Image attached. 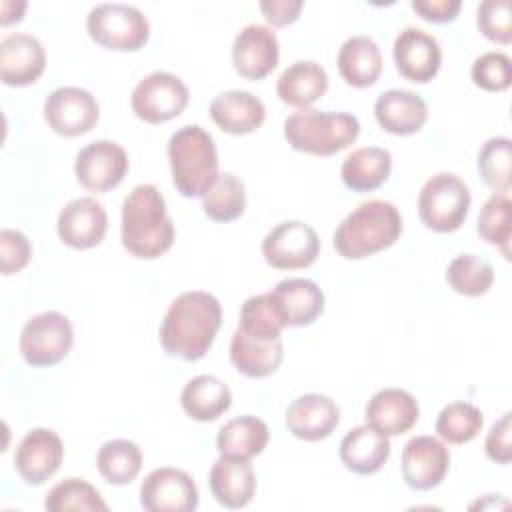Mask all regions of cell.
I'll use <instances>...</instances> for the list:
<instances>
[{
    "label": "cell",
    "mask_w": 512,
    "mask_h": 512,
    "mask_svg": "<svg viewBox=\"0 0 512 512\" xmlns=\"http://www.w3.org/2000/svg\"><path fill=\"white\" fill-rule=\"evenodd\" d=\"M220 324L218 298L204 290H188L168 306L160 324V344L168 356L194 362L210 350Z\"/></svg>",
    "instance_id": "cell-1"
},
{
    "label": "cell",
    "mask_w": 512,
    "mask_h": 512,
    "mask_svg": "<svg viewBox=\"0 0 512 512\" xmlns=\"http://www.w3.org/2000/svg\"><path fill=\"white\" fill-rule=\"evenodd\" d=\"M122 246L136 258L154 260L174 244V222L154 184L134 186L122 202Z\"/></svg>",
    "instance_id": "cell-2"
},
{
    "label": "cell",
    "mask_w": 512,
    "mask_h": 512,
    "mask_svg": "<svg viewBox=\"0 0 512 512\" xmlns=\"http://www.w3.org/2000/svg\"><path fill=\"white\" fill-rule=\"evenodd\" d=\"M402 234V216L388 200L358 204L334 230V250L346 260H360L390 248Z\"/></svg>",
    "instance_id": "cell-3"
},
{
    "label": "cell",
    "mask_w": 512,
    "mask_h": 512,
    "mask_svg": "<svg viewBox=\"0 0 512 512\" xmlns=\"http://www.w3.org/2000/svg\"><path fill=\"white\" fill-rule=\"evenodd\" d=\"M172 182L184 198L204 196L218 178L214 138L198 124L178 128L168 140Z\"/></svg>",
    "instance_id": "cell-4"
},
{
    "label": "cell",
    "mask_w": 512,
    "mask_h": 512,
    "mask_svg": "<svg viewBox=\"0 0 512 512\" xmlns=\"http://www.w3.org/2000/svg\"><path fill=\"white\" fill-rule=\"evenodd\" d=\"M360 134V122L348 112H322L304 108L284 120V138L304 154L334 156Z\"/></svg>",
    "instance_id": "cell-5"
},
{
    "label": "cell",
    "mask_w": 512,
    "mask_h": 512,
    "mask_svg": "<svg viewBox=\"0 0 512 512\" xmlns=\"http://www.w3.org/2000/svg\"><path fill=\"white\" fill-rule=\"evenodd\" d=\"M472 196L462 178L450 172H438L424 182L418 194V216L434 232H456L470 208Z\"/></svg>",
    "instance_id": "cell-6"
},
{
    "label": "cell",
    "mask_w": 512,
    "mask_h": 512,
    "mask_svg": "<svg viewBox=\"0 0 512 512\" xmlns=\"http://www.w3.org/2000/svg\"><path fill=\"white\" fill-rule=\"evenodd\" d=\"M88 36L116 52H136L150 38V24L140 8L120 2L96 4L86 16Z\"/></svg>",
    "instance_id": "cell-7"
},
{
    "label": "cell",
    "mask_w": 512,
    "mask_h": 512,
    "mask_svg": "<svg viewBox=\"0 0 512 512\" xmlns=\"http://www.w3.org/2000/svg\"><path fill=\"white\" fill-rule=\"evenodd\" d=\"M74 342L70 320L56 310L40 312L26 320L20 332V354L26 364L46 368L62 362Z\"/></svg>",
    "instance_id": "cell-8"
},
{
    "label": "cell",
    "mask_w": 512,
    "mask_h": 512,
    "mask_svg": "<svg viewBox=\"0 0 512 512\" xmlns=\"http://www.w3.org/2000/svg\"><path fill=\"white\" fill-rule=\"evenodd\" d=\"M188 100L190 92L178 76L156 70L134 86L130 106L140 120L148 124H162L180 116L188 106Z\"/></svg>",
    "instance_id": "cell-9"
},
{
    "label": "cell",
    "mask_w": 512,
    "mask_h": 512,
    "mask_svg": "<svg viewBox=\"0 0 512 512\" xmlns=\"http://www.w3.org/2000/svg\"><path fill=\"white\" fill-rule=\"evenodd\" d=\"M262 256L276 270H302L320 256V240L306 222L286 220L264 236Z\"/></svg>",
    "instance_id": "cell-10"
},
{
    "label": "cell",
    "mask_w": 512,
    "mask_h": 512,
    "mask_svg": "<svg viewBox=\"0 0 512 512\" xmlns=\"http://www.w3.org/2000/svg\"><path fill=\"white\" fill-rule=\"evenodd\" d=\"M44 118L56 134L76 138L96 126L100 108L88 90L78 86H60L46 96Z\"/></svg>",
    "instance_id": "cell-11"
},
{
    "label": "cell",
    "mask_w": 512,
    "mask_h": 512,
    "mask_svg": "<svg viewBox=\"0 0 512 512\" xmlns=\"http://www.w3.org/2000/svg\"><path fill=\"white\" fill-rule=\"evenodd\" d=\"M128 172L126 150L112 140H96L86 144L74 162L78 182L96 194L116 188Z\"/></svg>",
    "instance_id": "cell-12"
},
{
    "label": "cell",
    "mask_w": 512,
    "mask_h": 512,
    "mask_svg": "<svg viewBox=\"0 0 512 512\" xmlns=\"http://www.w3.org/2000/svg\"><path fill=\"white\" fill-rule=\"evenodd\" d=\"M140 504L148 512H192L198 506V488L180 468H156L142 480Z\"/></svg>",
    "instance_id": "cell-13"
},
{
    "label": "cell",
    "mask_w": 512,
    "mask_h": 512,
    "mask_svg": "<svg viewBox=\"0 0 512 512\" xmlns=\"http://www.w3.org/2000/svg\"><path fill=\"white\" fill-rule=\"evenodd\" d=\"M64 458V444L50 428L30 430L14 452V468L30 486H40L52 478Z\"/></svg>",
    "instance_id": "cell-14"
},
{
    "label": "cell",
    "mask_w": 512,
    "mask_h": 512,
    "mask_svg": "<svg viewBox=\"0 0 512 512\" xmlns=\"http://www.w3.org/2000/svg\"><path fill=\"white\" fill-rule=\"evenodd\" d=\"M280 60V44L276 32L262 24L244 26L232 44L234 70L246 80L266 78Z\"/></svg>",
    "instance_id": "cell-15"
},
{
    "label": "cell",
    "mask_w": 512,
    "mask_h": 512,
    "mask_svg": "<svg viewBox=\"0 0 512 512\" xmlns=\"http://www.w3.org/2000/svg\"><path fill=\"white\" fill-rule=\"evenodd\" d=\"M392 56L398 72L418 84L430 82L442 64V50L438 40L422 28L408 26L398 32L392 46Z\"/></svg>",
    "instance_id": "cell-16"
},
{
    "label": "cell",
    "mask_w": 512,
    "mask_h": 512,
    "mask_svg": "<svg viewBox=\"0 0 512 512\" xmlns=\"http://www.w3.org/2000/svg\"><path fill=\"white\" fill-rule=\"evenodd\" d=\"M402 478L412 490L436 488L450 468L448 448L434 436H414L402 450Z\"/></svg>",
    "instance_id": "cell-17"
},
{
    "label": "cell",
    "mask_w": 512,
    "mask_h": 512,
    "mask_svg": "<svg viewBox=\"0 0 512 512\" xmlns=\"http://www.w3.org/2000/svg\"><path fill=\"white\" fill-rule=\"evenodd\" d=\"M56 230L58 238L66 246L74 250H88L104 240L108 214L96 198H74L60 210Z\"/></svg>",
    "instance_id": "cell-18"
},
{
    "label": "cell",
    "mask_w": 512,
    "mask_h": 512,
    "mask_svg": "<svg viewBox=\"0 0 512 512\" xmlns=\"http://www.w3.org/2000/svg\"><path fill=\"white\" fill-rule=\"evenodd\" d=\"M46 68L42 42L24 32L8 34L0 42V80L6 86H30Z\"/></svg>",
    "instance_id": "cell-19"
},
{
    "label": "cell",
    "mask_w": 512,
    "mask_h": 512,
    "mask_svg": "<svg viewBox=\"0 0 512 512\" xmlns=\"http://www.w3.org/2000/svg\"><path fill=\"white\" fill-rule=\"evenodd\" d=\"M340 422L336 402L318 392H308L290 402L286 408V428L292 436L304 442H318L328 438Z\"/></svg>",
    "instance_id": "cell-20"
},
{
    "label": "cell",
    "mask_w": 512,
    "mask_h": 512,
    "mask_svg": "<svg viewBox=\"0 0 512 512\" xmlns=\"http://www.w3.org/2000/svg\"><path fill=\"white\" fill-rule=\"evenodd\" d=\"M418 414L416 398L402 388H382L374 392L364 410L366 424L388 438L408 432L416 424Z\"/></svg>",
    "instance_id": "cell-21"
},
{
    "label": "cell",
    "mask_w": 512,
    "mask_h": 512,
    "mask_svg": "<svg viewBox=\"0 0 512 512\" xmlns=\"http://www.w3.org/2000/svg\"><path fill=\"white\" fill-rule=\"evenodd\" d=\"M210 492L218 504L230 510L244 508L256 494V474L250 460L220 456L208 476Z\"/></svg>",
    "instance_id": "cell-22"
},
{
    "label": "cell",
    "mask_w": 512,
    "mask_h": 512,
    "mask_svg": "<svg viewBox=\"0 0 512 512\" xmlns=\"http://www.w3.org/2000/svg\"><path fill=\"white\" fill-rule=\"evenodd\" d=\"M374 116L380 128L388 134L410 136L424 126L428 118V106L416 92L392 88L376 98Z\"/></svg>",
    "instance_id": "cell-23"
},
{
    "label": "cell",
    "mask_w": 512,
    "mask_h": 512,
    "mask_svg": "<svg viewBox=\"0 0 512 512\" xmlns=\"http://www.w3.org/2000/svg\"><path fill=\"white\" fill-rule=\"evenodd\" d=\"M214 124L234 136L258 130L266 118L264 102L246 90H226L210 102Z\"/></svg>",
    "instance_id": "cell-24"
},
{
    "label": "cell",
    "mask_w": 512,
    "mask_h": 512,
    "mask_svg": "<svg viewBox=\"0 0 512 512\" xmlns=\"http://www.w3.org/2000/svg\"><path fill=\"white\" fill-rule=\"evenodd\" d=\"M286 326H310L324 310V292L308 278H286L272 288Z\"/></svg>",
    "instance_id": "cell-25"
},
{
    "label": "cell",
    "mask_w": 512,
    "mask_h": 512,
    "mask_svg": "<svg viewBox=\"0 0 512 512\" xmlns=\"http://www.w3.org/2000/svg\"><path fill=\"white\" fill-rule=\"evenodd\" d=\"M340 460L342 464L362 476L378 472L390 458L388 436L376 432L368 424L356 426L346 432L340 440Z\"/></svg>",
    "instance_id": "cell-26"
},
{
    "label": "cell",
    "mask_w": 512,
    "mask_h": 512,
    "mask_svg": "<svg viewBox=\"0 0 512 512\" xmlns=\"http://www.w3.org/2000/svg\"><path fill=\"white\" fill-rule=\"evenodd\" d=\"M284 358L282 340H258L234 330L230 340V360L234 368L248 378H266L278 370Z\"/></svg>",
    "instance_id": "cell-27"
},
{
    "label": "cell",
    "mask_w": 512,
    "mask_h": 512,
    "mask_svg": "<svg viewBox=\"0 0 512 512\" xmlns=\"http://www.w3.org/2000/svg\"><path fill=\"white\" fill-rule=\"evenodd\" d=\"M338 72L346 84L368 88L382 74V54L378 44L364 34L350 36L338 50Z\"/></svg>",
    "instance_id": "cell-28"
},
{
    "label": "cell",
    "mask_w": 512,
    "mask_h": 512,
    "mask_svg": "<svg viewBox=\"0 0 512 512\" xmlns=\"http://www.w3.org/2000/svg\"><path fill=\"white\" fill-rule=\"evenodd\" d=\"M328 90L326 70L312 60H298L290 64L276 82L278 98L294 108H308L320 100Z\"/></svg>",
    "instance_id": "cell-29"
},
{
    "label": "cell",
    "mask_w": 512,
    "mask_h": 512,
    "mask_svg": "<svg viewBox=\"0 0 512 512\" xmlns=\"http://www.w3.org/2000/svg\"><path fill=\"white\" fill-rule=\"evenodd\" d=\"M180 404L192 420L212 422L232 406V390L218 376L200 374L184 384Z\"/></svg>",
    "instance_id": "cell-30"
},
{
    "label": "cell",
    "mask_w": 512,
    "mask_h": 512,
    "mask_svg": "<svg viewBox=\"0 0 512 512\" xmlns=\"http://www.w3.org/2000/svg\"><path fill=\"white\" fill-rule=\"evenodd\" d=\"M392 170V156L380 146H362L352 150L340 168L346 188L352 192H372L380 188Z\"/></svg>",
    "instance_id": "cell-31"
},
{
    "label": "cell",
    "mask_w": 512,
    "mask_h": 512,
    "mask_svg": "<svg viewBox=\"0 0 512 512\" xmlns=\"http://www.w3.org/2000/svg\"><path fill=\"white\" fill-rule=\"evenodd\" d=\"M270 430L264 420L256 416H238L228 420L216 436V448L220 456H236L250 460L266 448Z\"/></svg>",
    "instance_id": "cell-32"
},
{
    "label": "cell",
    "mask_w": 512,
    "mask_h": 512,
    "mask_svg": "<svg viewBox=\"0 0 512 512\" xmlns=\"http://www.w3.org/2000/svg\"><path fill=\"white\" fill-rule=\"evenodd\" d=\"M96 466L106 482L114 486H124L140 474L142 452L136 442L126 438H114L98 448Z\"/></svg>",
    "instance_id": "cell-33"
},
{
    "label": "cell",
    "mask_w": 512,
    "mask_h": 512,
    "mask_svg": "<svg viewBox=\"0 0 512 512\" xmlns=\"http://www.w3.org/2000/svg\"><path fill=\"white\" fill-rule=\"evenodd\" d=\"M204 214L214 222H232L244 214L246 190L238 176L232 172L218 174L216 182L202 196Z\"/></svg>",
    "instance_id": "cell-34"
},
{
    "label": "cell",
    "mask_w": 512,
    "mask_h": 512,
    "mask_svg": "<svg viewBox=\"0 0 512 512\" xmlns=\"http://www.w3.org/2000/svg\"><path fill=\"white\" fill-rule=\"evenodd\" d=\"M238 328L258 340H276L280 338L286 322L272 298L270 292L250 296L240 308Z\"/></svg>",
    "instance_id": "cell-35"
},
{
    "label": "cell",
    "mask_w": 512,
    "mask_h": 512,
    "mask_svg": "<svg viewBox=\"0 0 512 512\" xmlns=\"http://www.w3.org/2000/svg\"><path fill=\"white\" fill-rule=\"evenodd\" d=\"M448 286L462 296H482L492 288L494 268L476 254H460L446 268Z\"/></svg>",
    "instance_id": "cell-36"
},
{
    "label": "cell",
    "mask_w": 512,
    "mask_h": 512,
    "mask_svg": "<svg viewBox=\"0 0 512 512\" xmlns=\"http://www.w3.org/2000/svg\"><path fill=\"white\" fill-rule=\"evenodd\" d=\"M484 426V414L470 402H450L436 418V432L450 444H466L474 440Z\"/></svg>",
    "instance_id": "cell-37"
},
{
    "label": "cell",
    "mask_w": 512,
    "mask_h": 512,
    "mask_svg": "<svg viewBox=\"0 0 512 512\" xmlns=\"http://www.w3.org/2000/svg\"><path fill=\"white\" fill-rule=\"evenodd\" d=\"M476 230L482 240L496 246L504 258H510V196L508 192H494L478 214Z\"/></svg>",
    "instance_id": "cell-38"
},
{
    "label": "cell",
    "mask_w": 512,
    "mask_h": 512,
    "mask_svg": "<svg viewBox=\"0 0 512 512\" xmlns=\"http://www.w3.org/2000/svg\"><path fill=\"white\" fill-rule=\"evenodd\" d=\"M44 508L50 512H68V510L106 512L108 504L102 500L100 492L84 478H66L50 488L44 500Z\"/></svg>",
    "instance_id": "cell-39"
},
{
    "label": "cell",
    "mask_w": 512,
    "mask_h": 512,
    "mask_svg": "<svg viewBox=\"0 0 512 512\" xmlns=\"http://www.w3.org/2000/svg\"><path fill=\"white\" fill-rule=\"evenodd\" d=\"M510 160H512V146L506 136H496L484 142L478 152V172L480 178L488 188L494 192H508L512 186L510 174Z\"/></svg>",
    "instance_id": "cell-40"
},
{
    "label": "cell",
    "mask_w": 512,
    "mask_h": 512,
    "mask_svg": "<svg viewBox=\"0 0 512 512\" xmlns=\"http://www.w3.org/2000/svg\"><path fill=\"white\" fill-rule=\"evenodd\" d=\"M478 30L496 44L512 40V4L510 0H484L476 10Z\"/></svg>",
    "instance_id": "cell-41"
},
{
    "label": "cell",
    "mask_w": 512,
    "mask_h": 512,
    "mask_svg": "<svg viewBox=\"0 0 512 512\" xmlns=\"http://www.w3.org/2000/svg\"><path fill=\"white\" fill-rule=\"evenodd\" d=\"M472 82L486 92H502L510 86V58L504 52L480 54L470 70Z\"/></svg>",
    "instance_id": "cell-42"
},
{
    "label": "cell",
    "mask_w": 512,
    "mask_h": 512,
    "mask_svg": "<svg viewBox=\"0 0 512 512\" xmlns=\"http://www.w3.org/2000/svg\"><path fill=\"white\" fill-rule=\"evenodd\" d=\"M30 258H32L30 240L20 230L4 228L0 232V272L4 276L16 274L26 268Z\"/></svg>",
    "instance_id": "cell-43"
},
{
    "label": "cell",
    "mask_w": 512,
    "mask_h": 512,
    "mask_svg": "<svg viewBox=\"0 0 512 512\" xmlns=\"http://www.w3.org/2000/svg\"><path fill=\"white\" fill-rule=\"evenodd\" d=\"M512 414L504 412L502 418L490 428L484 450L486 456L496 464H508L512 460Z\"/></svg>",
    "instance_id": "cell-44"
},
{
    "label": "cell",
    "mask_w": 512,
    "mask_h": 512,
    "mask_svg": "<svg viewBox=\"0 0 512 512\" xmlns=\"http://www.w3.org/2000/svg\"><path fill=\"white\" fill-rule=\"evenodd\" d=\"M410 6L420 18L428 22L446 24L458 16L462 2L460 0H412Z\"/></svg>",
    "instance_id": "cell-45"
},
{
    "label": "cell",
    "mask_w": 512,
    "mask_h": 512,
    "mask_svg": "<svg viewBox=\"0 0 512 512\" xmlns=\"http://www.w3.org/2000/svg\"><path fill=\"white\" fill-rule=\"evenodd\" d=\"M302 8H304L302 0H262L260 2V12L272 26H288L296 22Z\"/></svg>",
    "instance_id": "cell-46"
}]
</instances>
